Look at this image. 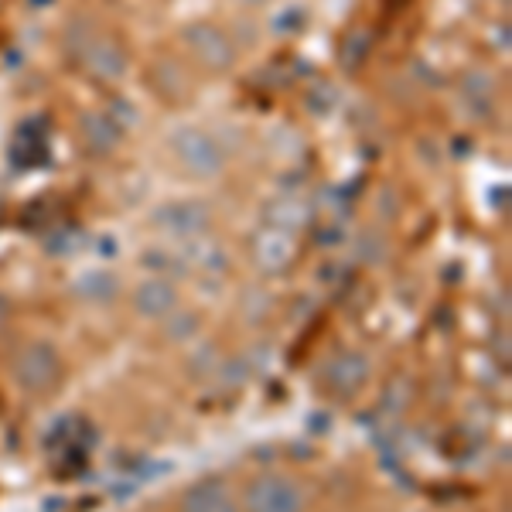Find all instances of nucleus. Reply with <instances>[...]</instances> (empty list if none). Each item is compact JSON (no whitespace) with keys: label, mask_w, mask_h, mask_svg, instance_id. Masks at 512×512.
<instances>
[{"label":"nucleus","mask_w":512,"mask_h":512,"mask_svg":"<svg viewBox=\"0 0 512 512\" xmlns=\"http://www.w3.org/2000/svg\"><path fill=\"white\" fill-rule=\"evenodd\" d=\"M76 294L86 304H110L120 294V277L110 270H89L76 280Z\"/></svg>","instance_id":"nucleus-11"},{"label":"nucleus","mask_w":512,"mask_h":512,"mask_svg":"<svg viewBox=\"0 0 512 512\" xmlns=\"http://www.w3.org/2000/svg\"><path fill=\"white\" fill-rule=\"evenodd\" d=\"M158 229L171 236H202L212 226V209L202 198H181V202H168L154 212Z\"/></svg>","instance_id":"nucleus-5"},{"label":"nucleus","mask_w":512,"mask_h":512,"mask_svg":"<svg viewBox=\"0 0 512 512\" xmlns=\"http://www.w3.org/2000/svg\"><path fill=\"white\" fill-rule=\"evenodd\" d=\"M304 21H308V18H304V11H301V7H287V11H284V18H280V14H277L274 28H277V31H294V28H301Z\"/></svg>","instance_id":"nucleus-13"},{"label":"nucleus","mask_w":512,"mask_h":512,"mask_svg":"<svg viewBox=\"0 0 512 512\" xmlns=\"http://www.w3.org/2000/svg\"><path fill=\"white\" fill-rule=\"evenodd\" d=\"M308 489L294 475L284 472H263L250 478L239 495L243 512H308Z\"/></svg>","instance_id":"nucleus-1"},{"label":"nucleus","mask_w":512,"mask_h":512,"mask_svg":"<svg viewBox=\"0 0 512 512\" xmlns=\"http://www.w3.org/2000/svg\"><path fill=\"white\" fill-rule=\"evenodd\" d=\"M11 373L24 393H52L62 379V355L52 342L35 338V342H24L14 352Z\"/></svg>","instance_id":"nucleus-2"},{"label":"nucleus","mask_w":512,"mask_h":512,"mask_svg":"<svg viewBox=\"0 0 512 512\" xmlns=\"http://www.w3.org/2000/svg\"><path fill=\"white\" fill-rule=\"evenodd\" d=\"M134 308L140 318H151V321L168 318L171 311H178V287L168 277L140 280L134 291Z\"/></svg>","instance_id":"nucleus-7"},{"label":"nucleus","mask_w":512,"mask_h":512,"mask_svg":"<svg viewBox=\"0 0 512 512\" xmlns=\"http://www.w3.org/2000/svg\"><path fill=\"white\" fill-rule=\"evenodd\" d=\"M178 512H243L239 499L229 492V485H222L219 478H205V482L192 485L181 499Z\"/></svg>","instance_id":"nucleus-8"},{"label":"nucleus","mask_w":512,"mask_h":512,"mask_svg":"<svg viewBox=\"0 0 512 512\" xmlns=\"http://www.w3.org/2000/svg\"><path fill=\"white\" fill-rule=\"evenodd\" d=\"M291 256H294V243L284 229H263L253 239V260L263 274H280L291 263Z\"/></svg>","instance_id":"nucleus-9"},{"label":"nucleus","mask_w":512,"mask_h":512,"mask_svg":"<svg viewBox=\"0 0 512 512\" xmlns=\"http://www.w3.org/2000/svg\"><path fill=\"white\" fill-rule=\"evenodd\" d=\"M185 41H188L192 55L205 65V69H212V72L233 69L236 45H233V38H229L226 31L216 28V24H205V21L192 24V28L185 31Z\"/></svg>","instance_id":"nucleus-4"},{"label":"nucleus","mask_w":512,"mask_h":512,"mask_svg":"<svg viewBox=\"0 0 512 512\" xmlns=\"http://www.w3.org/2000/svg\"><path fill=\"white\" fill-rule=\"evenodd\" d=\"M86 69H89V76L99 82H113L127 72V55H123V48L117 41L96 38L86 45Z\"/></svg>","instance_id":"nucleus-10"},{"label":"nucleus","mask_w":512,"mask_h":512,"mask_svg":"<svg viewBox=\"0 0 512 512\" xmlns=\"http://www.w3.org/2000/svg\"><path fill=\"white\" fill-rule=\"evenodd\" d=\"M171 154H175V161L192 178H216L222 171V164H226L222 147L205 134V130H195V127H181L178 134L171 137Z\"/></svg>","instance_id":"nucleus-3"},{"label":"nucleus","mask_w":512,"mask_h":512,"mask_svg":"<svg viewBox=\"0 0 512 512\" xmlns=\"http://www.w3.org/2000/svg\"><path fill=\"white\" fill-rule=\"evenodd\" d=\"M82 134H86V144H89V151H96V154H106L113 144L120 140V127L113 120H106V117H86L82 120Z\"/></svg>","instance_id":"nucleus-12"},{"label":"nucleus","mask_w":512,"mask_h":512,"mask_svg":"<svg viewBox=\"0 0 512 512\" xmlns=\"http://www.w3.org/2000/svg\"><path fill=\"white\" fill-rule=\"evenodd\" d=\"M369 379V359L362 352H338L332 362L325 366V383L332 386L338 396H352L366 386Z\"/></svg>","instance_id":"nucleus-6"}]
</instances>
